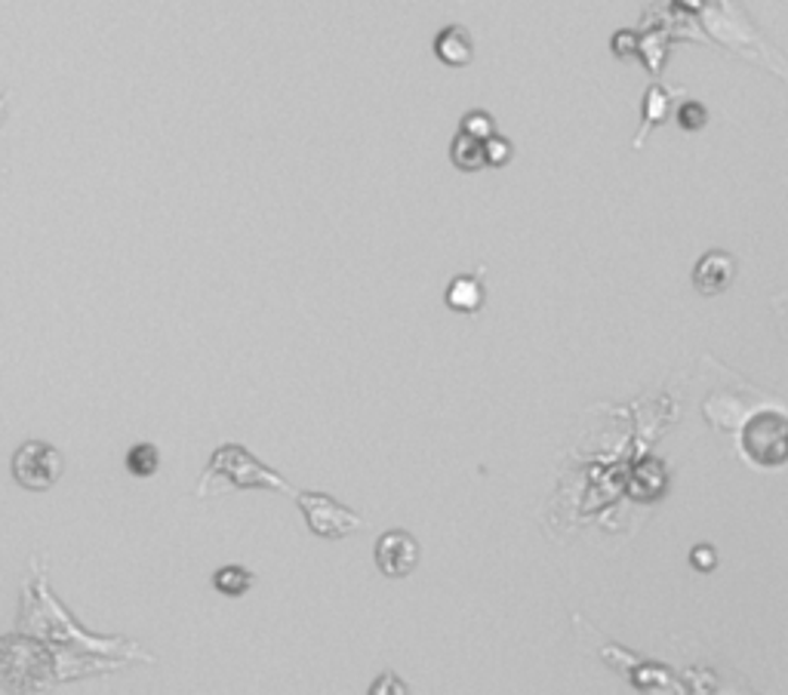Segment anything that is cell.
I'll use <instances>...</instances> for the list:
<instances>
[{
  "label": "cell",
  "instance_id": "5",
  "mask_svg": "<svg viewBox=\"0 0 788 695\" xmlns=\"http://www.w3.org/2000/svg\"><path fill=\"white\" fill-rule=\"evenodd\" d=\"M419 542L407 530H389L377 542V567L389 579H407L419 567Z\"/></svg>",
  "mask_w": 788,
  "mask_h": 695
},
{
  "label": "cell",
  "instance_id": "19",
  "mask_svg": "<svg viewBox=\"0 0 788 695\" xmlns=\"http://www.w3.org/2000/svg\"><path fill=\"white\" fill-rule=\"evenodd\" d=\"M675 3H678L681 10H699V7H702V0H675Z\"/></svg>",
  "mask_w": 788,
  "mask_h": 695
},
{
  "label": "cell",
  "instance_id": "9",
  "mask_svg": "<svg viewBox=\"0 0 788 695\" xmlns=\"http://www.w3.org/2000/svg\"><path fill=\"white\" fill-rule=\"evenodd\" d=\"M668 114H672V92L660 84H653V87L647 89L644 96V126H641V133L635 136V148H641L647 142V136L656 129L660 124L668 121Z\"/></svg>",
  "mask_w": 788,
  "mask_h": 695
},
{
  "label": "cell",
  "instance_id": "2",
  "mask_svg": "<svg viewBox=\"0 0 788 695\" xmlns=\"http://www.w3.org/2000/svg\"><path fill=\"white\" fill-rule=\"evenodd\" d=\"M293 499L303 508L308 530L318 538H345V535H355L364 526V518H360L358 511H352L348 505H342V501L327 496V493L299 489Z\"/></svg>",
  "mask_w": 788,
  "mask_h": 695
},
{
  "label": "cell",
  "instance_id": "15",
  "mask_svg": "<svg viewBox=\"0 0 788 695\" xmlns=\"http://www.w3.org/2000/svg\"><path fill=\"white\" fill-rule=\"evenodd\" d=\"M678 124H681V129H687V133H697V129H702V126L709 124V111H705V106H699V102H684L681 108H678Z\"/></svg>",
  "mask_w": 788,
  "mask_h": 695
},
{
  "label": "cell",
  "instance_id": "17",
  "mask_svg": "<svg viewBox=\"0 0 788 695\" xmlns=\"http://www.w3.org/2000/svg\"><path fill=\"white\" fill-rule=\"evenodd\" d=\"M367 695H410L407 683L392 674V671H382L373 683H370V693Z\"/></svg>",
  "mask_w": 788,
  "mask_h": 695
},
{
  "label": "cell",
  "instance_id": "11",
  "mask_svg": "<svg viewBox=\"0 0 788 695\" xmlns=\"http://www.w3.org/2000/svg\"><path fill=\"white\" fill-rule=\"evenodd\" d=\"M213 588L222 591L225 597H241L253 588V572L244 567H222V570H216Z\"/></svg>",
  "mask_w": 788,
  "mask_h": 695
},
{
  "label": "cell",
  "instance_id": "10",
  "mask_svg": "<svg viewBox=\"0 0 788 695\" xmlns=\"http://www.w3.org/2000/svg\"><path fill=\"white\" fill-rule=\"evenodd\" d=\"M450 161L463 173H478L487 166V151L481 139L468 136V133H456L450 142Z\"/></svg>",
  "mask_w": 788,
  "mask_h": 695
},
{
  "label": "cell",
  "instance_id": "4",
  "mask_svg": "<svg viewBox=\"0 0 788 695\" xmlns=\"http://www.w3.org/2000/svg\"><path fill=\"white\" fill-rule=\"evenodd\" d=\"M62 452L56 446L44 444V440H25L13 452V477L19 481V486L25 489H35V493H44L56 486V481L62 477Z\"/></svg>",
  "mask_w": 788,
  "mask_h": 695
},
{
  "label": "cell",
  "instance_id": "1",
  "mask_svg": "<svg viewBox=\"0 0 788 695\" xmlns=\"http://www.w3.org/2000/svg\"><path fill=\"white\" fill-rule=\"evenodd\" d=\"M213 486L219 489H274V493H293L287 481L271 471L269 464L259 462L247 446L222 444L210 456V462L200 474L197 483V496L207 499L213 496ZM296 496V493H293Z\"/></svg>",
  "mask_w": 788,
  "mask_h": 695
},
{
  "label": "cell",
  "instance_id": "8",
  "mask_svg": "<svg viewBox=\"0 0 788 695\" xmlns=\"http://www.w3.org/2000/svg\"><path fill=\"white\" fill-rule=\"evenodd\" d=\"M484 305V286L475 274H459L447 286V308L456 314H475Z\"/></svg>",
  "mask_w": 788,
  "mask_h": 695
},
{
  "label": "cell",
  "instance_id": "7",
  "mask_svg": "<svg viewBox=\"0 0 788 695\" xmlns=\"http://www.w3.org/2000/svg\"><path fill=\"white\" fill-rule=\"evenodd\" d=\"M434 55L447 69H466L475 59V40L466 25H447L434 37Z\"/></svg>",
  "mask_w": 788,
  "mask_h": 695
},
{
  "label": "cell",
  "instance_id": "6",
  "mask_svg": "<svg viewBox=\"0 0 788 695\" xmlns=\"http://www.w3.org/2000/svg\"><path fill=\"white\" fill-rule=\"evenodd\" d=\"M736 277V259L730 252L712 250L705 252L693 268V286H697L702 296H717L724 293L727 286L734 284Z\"/></svg>",
  "mask_w": 788,
  "mask_h": 695
},
{
  "label": "cell",
  "instance_id": "14",
  "mask_svg": "<svg viewBox=\"0 0 788 695\" xmlns=\"http://www.w3.org/2000/svg\"><path fill=\"white\" fill-rule=\"evenodd\" d=\"M484 151H487V166H505V163L515 158V145H512V139H505L502 133H496L493 139H487Z\"/></svg>",
  "mask_w": 788,
  "mask_h": 695
},
{
  "label": "cell",
  "instance_id": "12",
  "mask_svg": "<svg viewBox=\"0 0 788 695\" xmlns=\"http://www.w3.org/2000/svg\"><path fill=\"white\" fill-rule=\"evenodd\" d=\"M158 464H161V456L155 444H136L126 452V471L133 477H151L158 471Z\"/></svg>",
  "mask_w": 788,
  "mask_h": 695
},
{
  "label": "cell",
  "instance_id": "16",
  "mask_svg": "<svg viewBox=\"0 0 788 695\" xmlns=\"http://www.w3.org/2000/svg\"><path fill=\"white\" fill-rule=\"evenodd\" d=\"M610 47H613V55L616 59H635V55H641V35H635V32H616L613 40H610Z\"/></svg>",
  "mask_w": 788,
  "mask_h": 695
},
{
  "label": "cell",
  "instance_id": "3",
  "mask_svg": "<svg viewBox=\"0 0 788 695\" xmlns=\"http://www.w3.org/2000/svg\"><path fill=\"white\" fill-rule=\"evenodd\" d=\"M742 449L754 464L779 468L788 462V415L764 410L742 429Z\"/></svg>",
  "mask_w": 788,
  "mask_h": 695
},
{
  "label": "cell",
  "instance_id": "13",
  "mask_svg": "<svg viewBox=\"0 0 788 695\" xmlns=\"http://www.w3.org/2000/svg\"><path fill=\"white\" fill-rule=\"evenodd\" d=\"M459 133H468V136H475V139H493L496 136V121H493V114L484 111V108H475V111H466L463 114V121H459Z\"/></svg>",
  "mask_w": 788,
  "mask_h": 695
},
{
  "label": "cell",
  "instance_id": "18",
  "mask_svg": "<svg viewBox=\"0 0 788 695\" xmlns=\"http://www.w3.org/2000/svg\"><path fill=\"white\" fill-rule=\"evenodd\" d=\"M690 563L702 572H712L717 567V554L712 545H697L693 551H690Z\"/></svg>",
  "mask_w": 788,
  "mask_h": 695
}]
</instances>
